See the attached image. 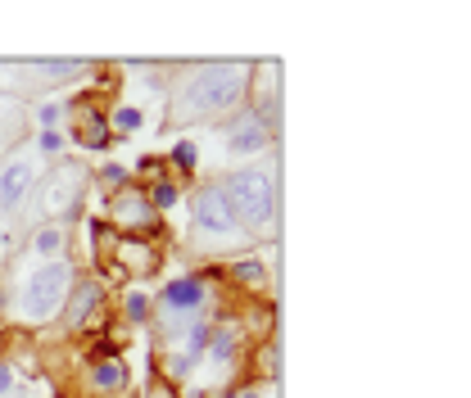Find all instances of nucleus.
Returning a JSON list of instances; mask_svg holds the SVG:
<instances>
[{"label": "nucleus", "instance_id": "nucleus-1", "mask_svg": "<svg viewBox=\"0 0 471 398\" xmlns=\"http://www.w3.org/2000/svg\"><path fill=\"white\" fill-rule=\"evenodd\" d=\"M245 82H250V64H231V59L209 64V68H200L177 91L173 118H177V123H195V118H213V113H222L231 104H241Z\"/></svg>", "mask_w": 471, "mask_h": 398}, {"label": "nucleus", "instance_id": "nucleus-2", "mask_svg": "<svg viewBox=\"0 0 471 398\" xmlns=\"http://www.w3.org/2000/svg\"><path fill=\"white\" fill-rule=\"evenodd\" d=\"M222 195L231 204V218H241L245 226H267V218H272V177L267 172H254V168L236 172V177H227Z\"/></svg>", "mask_w": 471, "mask_h": 398}, {"label": "nucleus", "instance_id": "nucleus-3", "mask_svg": "<svg viewBox=\"0 0 471 398\" xmlns=\"http://www.w3.org/2000/svg\"><path fill=\"white\" fill-rule=\"evenodd\" d=\"M68 281H73L68 263H50V267H42V272H36L32 281H27L23 299H19L23 317H32V322H42V317H55V308H59L64 295H68Z\"/></svg>", "mask_w": 471, "mask_h": 398}, {"label": "nucleus", "instance_id": "nucleus-4", "mask_svg": "<svg viewBox=\"0 0 471 398\" xmlns=\"http://www.w3.org/2000/svg\"><path fill=\"white\" fill-rule=\"evenodd\" d=\"M100 241L113 245V254H104L109 276L141 281V276H150L154 267H159V249H154V245H141V241H132V235H109V231H100Z\"/></svg>", "mask_w": 471, "mask_h": 398}, {"label": "nucleus", "instance_id": "nucleus-5", "mask_svg": "<svg viewBox=\"0 0 471 398\" xmlns=\"http://www.w3.org/2000/svg\"><path fill=\"white\" fill-rule=\"evenodd\" d=\"M82 190H87V172L73 168V164H64V168L50 177V186H46V213H50V218L77 213V199H82Z\"/></svg>", "mask_w": 471, "mask_h": 398}, {"label": "nucleus", "instance_id": "nucleus-6", "mask_svg": "<svg viewBox=\"0 0 471 398\" xmlns=\"http://www.w3.org/2000/svg\"><path fill=\"white\" fill-rule=\"evenodd\" d=\"M109 218H113V226L118 231H154L159 226V213H154V204L141 195V190H127V195H118L113 199V209H109Z\"/></svg>", "mask_w": 471, "mask_h": 398}, {"label": "nucleus", "instance_id": "nucleus-7", "mask_svg": "<svg viewBox=\"0 0 471 398\" xmlns=\"http://www.w3.org/2000/svg\"><path fill=\"white\" fill-rule=\"evenodd\" d=\"M195 226L200 231H213V235H231L236 231V218H231V204L222 186H205L195 195Z\"/></svg>", "mask_w": 471, "mask_h": 398}, {"label": "nucleus", "instance_id": "nucleus-8", "mask_svg": "<svg viewBox=\"0 0 471 398\" xmlns=\"http://www.w3.org/2000/svg\"><path fill=\"white\" fill-rule=\"evenodd\" d=\"M267 145V123H263V113H241L236 118V127H231V149L236 154H259Z\"/></svg>", "mask_w": 471, "mask_h": 398}, {"label": "nucleus", "instance_id": "nucleus-9", "mask_svg": "<svg viewBox=\"0 0 471 398\" xmlns=\"http://www.w3.org/2000/svg\"><path fill=\"white\" fill-rule=\"evenodd\" d=\"M77 145L87 149H104L109 145V127L96 109H77Z\"/></svg>", "mask_w": 471, "mask_h": 398}, {"label": "nucleus", "instance_id": "nucleus-10", "mask_svg": "<svg viewBox=\"0 0 471 398\" xmlns=\"http://www.w3.org/2000/svg\"><path fill=\"white\" fill-rule=\"evenodd\" d=\"M27 181H32V168H27V164H14V168L5 172V181H0V204L14 209L19 199H23V190H27Z\"/></svg>", "mask_w": 471, "mask_h": 398}, {"label": "nucleus", "instance_id": "nucleus-11", "mask_svg": "<svg viewBox=\"0 0 471 398\" xmlns=\"http://www.w3.org/2000/svg\"><path fill=\"white\" fill-rule=\"evenodd\" d=\"M96 303H100V286H77V295H73V308H68V326H87V317L96 312Z\"/></svg>", "mask_w": 471, "mask_h": 398}, {"label": "nucleus", "instance_id": "nucleus-12", "mask_svg": "<svg viewBox=\"0 0 471 398\" xmlns=\"http://www.w3.org/2000/svg\"><path fill=\"white\" fill-rule=\"evenodd\" d=\"M200 299H205V290L195 286V281H173V286H164V303H168V308H200Z\"/></svg>", "mask_w": 471, "mask_h": 398}, {"label": "nucleus", "instance_id": "nucleus-13", "mask_svg": "<svg viewBox=\"0 0 471 398\" xmlns=\"http://www.w3.org/2000/svg\"><path fill=\"white\" fill-rule=\"evenodd\" d=\"M231 348H236V335H231V331H218V340H213V348H209V363H213V367H227V363H231Z\"/></svg>", "mask_w": 471, "mask_h": 398}, {"label": "nucleus", "instance_id": "nucleus-14", "mask_svg": "<svg viewBox=\"0 0 471 398\" xmlns=\"http://www.w3.org/2000/svg\"><path fill=\"white\" fill-rule=\"evenodd\" d=\"M36 68H42L46 77H73L82 64H77V59H36Z\"/></svg>", "mask_w": 471, "mask_h": 398}, {"label": "nucleus", "instance_id": "nucleus-15", "mask_svg": "<svg viewBox=\"0 0 471 398\" xmlns=\"http://www.w3.org/2000/svg\"><path fill=\"white\" fill-rule=\"evenodd\" d=\"M59 249H64V235H59L55 226L36 231V254H59Z\"/></svg>", "mask_w": 471, "mask_h": 398}, {"label": "nucleus", "instance_id": "nucleus-16", "mask_svg": "<svg viewBox=\"0 0 471 398\" xmlns=\"http://www.w3.org/2000/svg\"><path fill=\"white\" fill-rule=\"evenodd\" d=\"M113 127H118V132H136V127H141V113H136V109H118V113H113Z\"/></svg>", "mask_w": 471, "mask_h": 398}, {"label": "nucleus", "instance_id": "nucleus-17", "mask_svg": "<svg viewBox=\"0 0 471 398\" xmlns=\"http://www.w3.org/2000/svg\"><path fill=\"white\" fill-rule=\"evenodd\" d=\"M236 281H250V286H263V267H259V263H241V267H236Z\"/></svg>", "mask_w": 471, "mask_h": 398}, {"label": "nucleus", "instance_id": "nucleus-18", "mask_svg": "<svg viewBox=\"0 0 471 398\" xmlns=\"http://www.w3.org/2000/svg\"><path fill=\"white\" fill-rule=\"evenodd\" d=\"M173 199H177V190L173 186H159V190H154V209H168Z\"/></svg>", "mask_w": 471, "mask_h": 398}, {"label": "nucleus", "instance_id": "nucleus-19", "mask_svg": "<svg viewBox=\"0 0 471 398\" xmlns=\"http://www.w3.org/2000/svg\"><path fill=\"white\" fill-rule=\"evenodd\" d=\"M96 385H118V367H96Z\"/></svg>", "mask_w": 471, "mask_h": 398}, {"label": "nucleus", "instance_id": "nucleus-20", "mask_svg": "<svg viewBox=\"0 0 471 398\" xmlns=\"http://www.w3.org/2000/svg\"><path fill=\"white\" fill-rule=\"evenodd\" d=\"M127 312L141 322V317H145V299H141V295H132V299H127Z\"/></svg>", "mask_w": 471, "mask_h": 398}, {"label": "nucleus", "instance_id": "nucleus-21", "mask_svg": "<svg viewBox=\"0 0 471 398\" xmlns=\"http://www.w3.org/2000/svg\"><path fill=\"white\" fill-rule=\"evenodd\" d=\"M104 181H109V186H123L127 172H123V168H104Z\"/></svg>", "mask_w": 471, "mask_h": 398}, {"label": "nucleus", "instance_id": "nucleus-22", "mask_svg": "<svg viewBox=\"0 0 471 398\" xmlns=\"http://www.w3.org/2000/svg\"><path fill=\"white\" fill-rule=\"evenodd\" d=\"M0 389H10V371H0Z\"/></svg>", "mask_w": 471, "mask_h": 398}, {"label": "nucleus", "instance_id": "nucleus-23", "mask_svg": "<svg viewBox=\"0 0 471 398\" xmlns=\"http://www.w3.org/2000/svg\"><path fill=\"white\" fill-rule=\"evenodd\" d=\"M250 398H259V394H250Z\"/></svg>", "mask_w": 471, "mask_h": 398}]
</instances>
